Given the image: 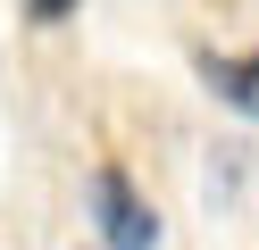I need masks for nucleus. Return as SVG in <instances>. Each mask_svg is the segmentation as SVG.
Returning a JSON list of instances; mask_svg holds the SVG:
<instances>
[{"mask_svg": "<svg viewBox=\"0 0 259 250\" xmlns=\"http://www.w3.org/2000/svg\"><path fill=\"white\" fill-rule=\"evenodd\" d=\"M84 217H92V250H159L167 242V217L142 200V183L117 159H101L84 175Z\"/></svg>", "mask_w": 259, "mask_h": 250, "instance_id": "f257e3e1", "label": "nucleus"}, {"mask_svg": "<svg viewBox=\"0 0 259 250\" xmlns=\"http://www.w3.org/2000/svg\"><path fill=\"white\" fill-rule=\"evenodd\" d=\"M242 175H251V142H218L209 150V209H234Z\"/></svg>", "mask_w": 259, "mask_h": 250, "instance_id": "7ed1b4c3", "label": "nucleus"}, {"mask_svg": "<svg viewBox=\"0 0 259 250\" xmlns=\"http://www.w3.org/2000/svg\"><path fill=\"white\" fill-rule=\"evenodd\" d=\"M75 9H84V0H25V25H34V33H59Z\"/></svg>", "mask_w": 259, "mask_h": 250, "instance_id": "20e7f679", "label": "nucleus"}, {"mask_svg": "<svg viewBox=\"0 0 259 250\" xmlns=\"http://www.w3.org/2000/svg\"><path fill=\"white\" fill-rule=\"evenodd\" d=\"M192 75L209 83V100L218 109H234L242 125H259V50H192Z\"/></svg>", "mask_w": 259, "mask_h": 250, "instance_id": "f03ea898", "label": "nucleus"}]
</instances>
